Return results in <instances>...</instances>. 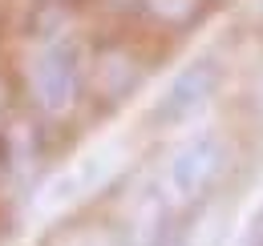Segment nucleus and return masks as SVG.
I'll return each instance as SVG.
<instances>
[{"mask_svg":"<svg viewBox=\"0 0 263 246\" xmlns=\"http://www.w3.org/2000/svg\"><path fill=\"white\" fill-rule=\"evenodd\" d=\"M36 101L45 109H61L73 93V65L61 49H53L45 61H36Z\"/></svg>","mask_w":263,"mask_h":246,"instance_id":"obj_1","label":"nucleus"}]
</instances>
